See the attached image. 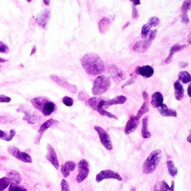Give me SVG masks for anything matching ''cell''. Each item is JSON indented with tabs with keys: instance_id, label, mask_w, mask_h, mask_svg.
<instances>
[{
	"instance_id": "obj_1",
	"label": "cell",
	"mask_w": 191,
	"mask_h": 191,
	"mask_svg": "<svg viewBox=\"0 0 191 191\" xmlns=\"http://www.w3.org/2000/svg\"><path fill=\"white\" fill-rule=\"evenodd\" d=\"M82 67L87 74L91 75H101L105 70L104 62L96 53H88L81 59Z\"/></svg>"
},
{
	"instance_id": "obj_2",
	"label": "cell",
	"mask_w": 191,
	"mask_h": 191,
	"mask_svg": "<svg viewBox=\"0 0 191 191\" xmlns=\"http://www.w3.org/2000/svg\"><path fill=\"white\" fill-rule=\"evenodd\" d=\"M31 102L44 116H49L57 109L56 104L46 97H35L31 100Z\"/></svg>"
},
{
	"instance_id": "obj_3",
	"label": "cell",
	"mask_w": 191,
	"mask_h": 191,
	"mask_svg": "<svg viewBox=\"0 0 191 191\" xmlns=\"http://www.w3.org/2000/svg\"><path fill=\"white\" fill-rule=\"evenodd\" d=\"M162 157V153L160 150H154L150 153L142 166V171L146 174L154 172L160 163Z\"/></svg>"
},
{
	"instance_id": "obj_4",
	"label": "cell",
	"mask_w": 191,
	"mask_h": 191,
	"mask_svg": "<svg viewBox=\"0 0 191 191\" xmlns=\"http://www.w3.org/2000/svg\"><path fill=\"white\" fill-rule=\"evenodd\" d=\"M111 82L108 76L105 75L98 76L94 81L92 92L94 96H101L106 92L110 87Z\"/></svg>"
},
{
	"instance_id": "obj_5",
	"label": "cell",
	"mask_w": 191,
	"mask_h": 191,
	"mask_svg": "<svg viewBox=\"0 0 191 191\" xmlns=\"http://www.w3.org/2000/svg\"><path fill=\"white\" fill-rule=\"evenodd\" d=\"M103 98L100 97H94L89 98L88 102L92 109L98 112L101 116H105L113 119H117V117L115 115L108 112L104 109L102 105Z\"/></svg>"
},
{
	"instance_id": "obj_6",
	"label": "cell",
	"mask_w": 191,
	"mask_h": 191,
	"mask_svg": "<svg viewBox=\"0 0 191 191\" xmlns=\"http://www.w3.org/2000/svg\"><path fill=\"white\" fill-rule=\"evenodd\" d=\"M148 38L145 41H139L134 44L132 47V49L135 52L139 53H144L146 52L152 43L153 40L156 38L157 31L153 30L150 31Z\"/></svg>"
},
{
	"instance_id": "obj_7",
	"label": "cell",
	"mask_w": 191,
	"mask_h": 191,
	"mask_svg": "<svg viewBox=\"0 0 191 191\" xmlns=\"http://www.w3.org/2000/svg\"><path fill=\"white\" fill-rule=\"evenodd\" d=\"M17 111L19 113H23L25 114V116L23 119V120L27 121L29 124H35L38 123L40 121L41 117L38 114L31 110L26 108L23 106H19L17 110Z\"/></svg>"
},
{
	"instance_id": "obj_8",
	"label": "cell",
	"mask_w": 191,
	"mask_h": 191,
	"mask_svg": "<svg viewBox=\"0 0 191 191\" xmlns=\"http://www.w3.org/2000/svg\"><path fill=\"white\" fill-rule=\"evenodd\" d=\"M94 128L98 133L101 144L107 150L111 151L113 149V146L110 137L108 134V132H106L104 128L99 126H94Z\"/></svg>"
},
{
	"instance_id": "obj_9",
	"label": "cell",
	"mask_w": 191,
	"mask_h": 191,
	"mask_svg": "<svg viewBox=\"0 0 191 191\" xmlns=\"http://www.w3.org/2000/svg\"><path fill=\"white\" fill-rule=\"evenodd\" d=\"M8 152L18 160L27 163H32V159L27 153L21 152L19 149L14 146H10L8 148Z\"/></svg>"
},
{
	"instance_id": "obj_10",
	"label": "cell",
	"mask_w": 191,
	"mask_h": 191,
	"mask_svg": "<svg viewBox=\"0 0 191 191\" xmlns=\"http://www.w3.org/2000/svg\"><path fill=\"white\" fill-rule=\"evenodd\" d=\"M79 174L76 176V180L78 183L83 182L89 174V164L86 160L83 159L78 163Z\"/></svg>"
},
{
	"instance_id": "obj_11",
	"label": "cell",
	"mask_w": 191,
	"mask_h": 191,
	"mask_svg": "<svg viewBox=\"0 0 191 191\" xmlns=\"http://www.w3.org/2000/svg\"><path fill=\"white\" fill-rule=\"evenodd\" d=\"M106 179H115L119 181L122 180V178L117 172L111 170H106L101 171L96 175V182L100 183Z\"/></svg>"
},
{
	"instance_id": "obj_12",
	"label": "cell",
	"mask_w": 191,
	"mask_h": 191,
	"mask_svg": "<svg viewBox=\"0 0 191 191\" xmlns=\"http://www.w3.org/2000/svg\"><path fill=\"white\" fill-rule=\"evenodd\" d=\"M109 72L114 81L117 84L126 79V73L122 70L114 65L110 66Z\"/></svg>"
},
{
	"instance_id": "obj_13",
	"label": "cell",
	"mask_w": 191,
	"mask_h": 191,
	"mask_svg": "<svg viewBox=\"0 0 191 191\" xmlns=\"http://www.w3.org/2000/svg\"><path fill=\"white\" fill-rule=\"evenodd\" d=\"M51 17V10L49 9H45L37 14V17L36 18V21L40 27L45 29Z\"/></svg>"
},
{
	"instance_id": "obj_14",
	"label": "cell",
	"mask_w": 191,
	"mask_h": 191,
	"mask_svg": "<svg viewBox=\"0 0 191 191\" xmlns=\"http://www.w3.org/2000/svg\"><path fill=\"white\" fill-rule=\"evenodd\" d=\"M50 78L54 82L59 86H61V87L68 90L71 93H75L76 92L77 90L76 86L69 83L67 81H66L65 80L60 78L59 76L56 75H50Z\"/></svg>"
},
{
	"instance_id": "obj_15",
	"label": "cell",
	"mask_w": 191,
	"mask_h": 191,
	"mask_svg": "<svg viewBox=\"0 0 191 191\" xmlns=\"http://www.w3.org/2000/svg\"><path fill=\"white\" fill-rule=\"evenodd\" d=\"M58 123H59V122L57 120L53 119H49V120H47V121H45V122H44L38 130L37 136L34 139L35 144H38L40 142L42 137L44 135V133L48 130V128H49V127L55 124H58Z\"/></svg>"
},
{
	"instance_id": "obj_16",
	"label": "cell",
	"mask_w": 191,
	"mask_h": 191,
	"mask_svg": "<svg viewBox=\"0 0 191 191\" xmlns=\"http://www.w3.org/2000/svg\"><path fill=\"white\" fill-rule=\"evenodd\" d=\"M47 152L45 157L47 160L51 163L56 169H59V160L58 159L55 149L49 143L47 144Z\"/></svg>"
},
{
	"instance_id": "obj_17",
	"label": "cell",
	"mask_w": 191,
	"mask_h": 191,
	"mask_svg": "<svg viewBox=\"0 0 191 191\" xmlns=\"http://www.w3.org/2000/svg\"><path fill=\"white\" fill-rule=\"evenodd\" d=\"M139 124V120L137 119L135 116H132L130 118L126 124L124 129V133L126 135H129L134 132Z\"/></svg>"
},
{
	"instance_id": "obj_18",
	"label": "cell",
	"mask_w": 191,
	"mask_h": 191,
	"mask_svg": "<svg viewBox=\"0 0 191 191\" xmlns=\"http://www.w3.org/2000/svg\"><path fill=\"white\" fill-rule=\"evenodd\" d=\"M126 100L127 98L125 96H119L111 100H103L102 105L104 108H108L109 106H111L124 104L126 101Z\"/></svg>"
},
{
	"instance_id": "obj_19",
	"label": "cell",
	"mask_w": 191,
	"mask_h": 191,
	"mask_svg": "<svg viewBox=\"0 0 191 191\" xmlns=\"http://www.w3.org/2000/svg\"><path fill=\"white\" fill-rule=\"evenodd\" d=\"M191 8V1H184L181 7L182 14L180 15L182 23L188 24L189 22V18L188 15V11Z\"/></svg>"
},
{
	"instance_id": "obj_20",
	"label": "cell",
	"mask_w": 191,
	"mask_h": 191,
	"mask_svg": "<svg viewBox=\"0 0 191 191\" xmlns=\"http://www.w3.org/2000/svg\"><path fill=\"white\" fill-rule=\"evenodd\" d=\"M154 73V70L150 66L146 65L143 66H138L135 70V74L140 75L145 78H149L152 76Z\"/></svg>"
},
{
	"instance_id": "obj_21",
	"label": "cell",
	"mask_w": 191,
	"mask_h": 191,
	"mask_svg": "<svg viewBox=\"0 0 191 191\" xmlns=\"http://www.w3.org/2000/svg\"><path fill=\"white\" fill-rule=\"evenodd\" d=\"M174 181H172L170 187L165 180L157 181L154 186V191H174Z\"/></svg>"
},
{
	"instance_id": "obj_22",
	"label": "cell",
	"mask_w": 191,
	"mask_h": 191,
	"mask_svg": "<svg viewBox=\"0 0 191 191\" xmlns=\"http://www.w3.org/2000/svg\"><path fill=\"white\" fill-rule=\"evenodd\" d=\"M76 167V163L73 161H67L64 165H62L61 171L64 178L68 177L70 175V172L75 170Z\"/></svg>"
},
{
	"instance_id": "obj_23",
	"label": "cell",
	"mask_w": 191,
	"mask_h": 191,
	"mask_svg": "<svg viewBox=\"0 0 191 191\" xmlns=\"http://www.w3.org/2000/svg\"><path fill=\"white\" fill-rule=\"evenodd\" d=\"M163 96L160 92H156L152 95L151 104L153 108H159L163 104Z\"/></svg>"
},
{
	"instance_id": "obj_24",
	"label": "cell",
	"mask_w": 191,
	"mask_h": 191,
	"mask_svg": "<svg viewBox=\"0 0 191 191\" xmlns=\"http://www.w3.org/2000/svg\"><path fill=\"white\" fill-rule=\"evenodd\" d=\"M158 111L162 116L165 117H176L177 116V112L176 111L168 108L165 104H163L161 106L158 108Z\"/></svg>"
},
{
	"instance_id": "obj_25",
	"label": "cell",
	"mask_w": 191,
	"mask_h": 191,
	"mask_svg": "<svg viewBox=\"0 0 191 191\" xmlns=\"http://www.w3.org/2000/svg\"><path fill=\"white\" fill-rule=\"evenodd\" d=\"M187 47H188V45H186V44L179 45L178 44H174L173 46H172L171 48L169 55L165 61V63L166 64H169L172 61L173 56L175 53H176V52L181 51L182 49H184Z\"/></svg>"
},
{
	"instance_id": "obj_26",
	"label": "cell",
	"mask_w": 191,
	"mask_h": 191,
	"mask_svg": "<svg viewBox=\"0 0 191 191\" xmlns=\"http://www.w3.org/2000/svg\"><path fill=\"white\" fill-rule=\"evenodd\" d=\"M175 89V97L178 101H181L184 96V89L183 85L179 81H176L174 84Z\"/></svg>"
},
{
	"instance_id": "obj_27",
	"label": "cell",
	"mask_w": 191,
	"mask_h": 191,
	"mask_svg": "<svg viewBox=\"0 0 191 191\" xmlns=\"http://www.w3.org/2000/svg\"><path fill=\"white\" fill-rule=\"evenodd\" d=\"M111 22L109 18H104L100 20L98 23V29L101 34L106 33L110 26Z\"/></svg>"
},
{
	"instance_id": "obj_28",
	"label": "cell",
	"mask_w": 191,
	"mask_h": 191,
	"mask_svg": "<svg viewBox=\"0 0 191 191\" xmlns=\"http://www.w3.org/2000/svg\"><path fill=\"white\" fill-rule=\"evenodd\" d=\"M7 178L9 179L12 183L18 184L22 182V177L19 172L15 170H11L7 175Z\"/></svg>"
},
{
	"instance_id": "obj_29",
	"label": "cell",
	"mask_w": 191,
	"mask_h": 191,
	"mask_svg": "<svg viewBox=\"0 0 191 191\" xmlns=\"http://www.w3.org/2000/svg\"><path fill=\"white\" fill-rule=\"evenodd\" d=\"M148 117L145 116L142 120V127L141 131L142 137L144 139H148L151 137V134L149 132L148 129Z\"/></svg>"
},
{
	"instance_id": "obj_30",
	"label": "cell",
	"mask_w": 191,
	"mask_h": 191,
	"mask_svg": "<svg viewBox=\"0 0 191 191\" xmlns=\"http://www.w3.org/2000/svg\"><path fill=\"white\" fill-rule=\"evenodd\" d=\"M148 101H144L143 104L142 105V106L141 107L139 110L138 111V113L137 114L136 116H135L137 119L140 120L142 116L144 114L146 113L149 111L148 108Z\"/></svg>"
},
{
	"instance_id": "obj_31",
	"label": "cell",
	"mask_w": 191,
	"mask_h": 191,
	"mask_svg": "<svg viewBox=\"0 0 191 191\" xmlns=\"http://www.w3.org/2000/svg\"><path fill=\"white\" fill-rule=\"evenodd\" d=\"M167 165L168 168V172L172 177L176 176L178 173V168L175 166L174 163L172 161H168L167 162Z\"/></svg>"
},
{
	"instance_id": "obj_32",
	"label": "cell",
	"mask_w": 191,
	"mask_h": 191,
	"mask_svg": "<svg viewBox=\"0 0 191 191\" xmlns=\"http://www.w3.org/2000/svg\"><path fill=\"white\" fill-rule=\"evenodd\" d=\"M178 78L179 80L182 81L183 83H188L191 82V75L188 72L183 71L179 72L178 74Z\"/></svg>"
},
{
	"instance_id": "obj_33",
	"label": "cell",
	"mask_w": 191,
	"mask_h": 191,
	"mask_svg": "<svg viewBox=\"0 0 191 191\" xmlns=\"http://www.w3.org/2000/svg\"><path fill=\"white\" fill-rule=\"evenodd\" d=\"M10 180L7 177H4L0 179V191L5 190L9 186Z\"/></svg>"
},
{
	"instance_id": "obj_34",
	"label": "cell",
	"mask_w": 191,
	"mask_h": 191,
	"mask_svg": "<svg viewBox=\"0 0 191 191\" xmlns=\"http://www.w3.org/2000/svg\"><path fill=\"white\" fill-rule=\"evenodd\" d=\"M9 191H27L26 188L23 187H20L18 186V184H15L14 183H10L9 187L8 188Z\"/></svg>"
},
{
	"instance_id": "obj_35",
	"label": "cell",
	"mask_w": 191,
	"mask_h": 191,
	"mask_svg": "<svg viewBox=\"0 0 191 191\" xmlns=\"http://www.w3.org/2000/svg\"><path fill=\"white\" fill-rule=\"evenodd\" d=\"M160 23V21L159 18L157 17H152L149 19L147 24L150 26V27H156L159 25Z\"/></svg>"
},
{
	"instance_id": "obj_36",
	"label": "cell",
	"mask_w": 191,
	"mask_h": 191,
	"mask_svg": "<svg viewBox=\"0 0 191 191\" xmlns=\"http://www.w3.org/2000/svg\"><path fill=\"white\" fill-rule=\"evenodd\" d=\"M150 27L148 25L147 23H146L145 25H144L142 28L141 30V36L142 38H146L147 37L148 34L150 31Z\"/></svg>"
},
{
	"instance_id": "obj_37",
	"label": "cell",
	"mask_w": 191,
	"mask_h": 191,
	"mask_svg": "<svg viewBox=\"0 0 191 191\" xmlns=\"http://www.w3.org/2000/svg\"><path fill=\"white\" fill-rule=\"evenodd\" d=\"M63 104L67 106H71L74 104V100L71 97L65 96L62 99Z\"/></svg>"
},
{
	"instance_id": "obj_38",
	"label": "cell",
	"mask_w": 191,
	"mask_h": 191,
	"mask_svg": "<svg viewBox=\"0 0 191 191\" xmlns=\"http://www.w3.org/2000/svg\"><path fill=\"white\" fill-rule=\"evenodd\" d=\"M9 51V49L8 45L0 41V53L7 54Z\"/></svg>"
},
{
	"instance_id": "obj_39",
	"label": "cell",
	"mask_w": 191,
	"mask_h": 191,
	"mask_svg": "<svg viewBox=\"0 0 191 191\" xmlns=\"http://www.w3.org/2000/svg\"><path fill=\"white\" fill-rule=\"evenodd\" d=\"M61 191H70V186L68 183L65 179H62L61 182Z\"/></svg>"
},
{
	"instance_id": "obj_40",
	"label": "cell",
	"mask_w": 191,
	"mask_h": 191,
	"mask_svg": "<svg viewBox=\"0 0 191 191\" xmlns=\"http://www.w3.org/2000/svg\"><path fill=\"white\" fill-rule=\"evenodd\" d=\"M131 75V78L127 82H126V83L124 84L123 86H122V88H124V87H126V86H130V85H132L134 83H135L136 80V77L135 75H132V74Z\"/></svg>"
},
{
	"instance_id": "obj_41",
	"label": "cell",
	"mask_w": 191,
	"mask_h": 191,
	"mask_svg": "<svg viewBox=\"0 0 191 191\" xmlns=\"http://www.w3.org/2000/svg\"><path fill=\"white\" fill-rule=\"evenodd\" d=\"M136 6H135L132 5V18L133 19H138L139 17V11H138V9L136 8Z\"/></svg>"
},
{
	"instance_id": "obj_42",
	"label": "cell",
	"mask_w": 191,
	"mask_h": 191,
	"mask_svg": "<svg viewBox=\"0 0 191 191\" xmlns=\"http://www.w3.org/2000/svg\"><path fill=\"white\" fill-rule=\"evenodd\" d=\"M11 101V98L8 96L3 95V94L0 96V103H3V102L8 103V102H10Z\"/></svg>"
},
{
	"instance_id": "obj_43",
	"label": "cell",
	"mask_w": 191,
	"mask_h": 191,
	"mask_svg": "<svg viewBox=\"0 0 191 191\" xmlns=\"http://www.w3.org/2000/svg\"><path fill=\"white\" fill-rule=\"evenodd\" d=\"M8 136L9 134H6L4 132L0 130V139H1L7 141Z\"/></svg>"
},
{
	"instance_id": "obj_44",
	"label": "cell",
	"mask_w": 191,
	"mask_h": 191,
	"mask_svg": "<svg viewBox=\"0 0 191 191\" xmlns=\"http://www.w3.org/2000/svg\"><path fill=\"white\" fill-rule=\"evenodd\" d=\"M15 134H16V132L15 131V130H10V134H9V136L8 137V139H7V141H11V140L13 139L14 137L15 136Z\"/></svg>"
},
{
	"instance_id": "obj_45",
	"label": "cell",
	"mask_w": 191,
	"mask_h": 191,
	"mask_svg": "<svg viewBox=\"0 0 191 191\" xmlns=\"http://www.w3.org/2000/svg\"><path fill=\"white\" fill-rule=\"evenodd\" d=\"M9 118L6 116H3L0 117V123H7L9 122Z\"/></svg>"
},
{
	"instance_id": "obj_46",
	"label": "cell",
	"mask_w": 191,
	"mask_h": 191,
	"mask_svg": "<svg viewBox=\"0 0 191 191\" xmlns=\"http://www.w3.org/2000/svg\"><path fill=\"white\" fill-rule=\"evenodd\" d=\"M142 96L144 101H148L149 95L146 92L144 91L142 93Z\"/></svg>"
},
{
	"instance_id": "obj_47",
	"label": "cell",
	"mask_w": 191,
	"mask_h": 191,
	"mask_svg": "<svg viewBox=\"0 0 191 191\" xmlns=\"http://www.w3.org/2000/svg\"><path fill=\"white\" fill-rule=\"evenodd\" d=\"M130 1L132 2V5L135 6H136L141 4V2L140 0H133V1L132 0V1Z\"/></svg>"
},
{
	"instance_id": "obj_48",
	"label": "cell",
	"mask_w": 191,
	"mask_h": 191,
	"mask_svg": "<svg viewBox=\"0 0 191 191\" xmlns=\"http://www.w3.org/2000/svg\"><path fill=\"white\" fill-rule=\"evenodd\" d=\"M188 65V63H187V62H182L179 63V67L181 68H185Z\"/></svg>"
},
{
	"instance_id": "obj_49",
	"label": "cell",
	"mask_w": 191,
	"mask_h": 191,
	"mask_svg": "<svg viewBox=\"0 0 191 191\" xmlns=\"http://www.w3.org/2000/svg\"><path fill=\"white\" fill-rule=\"evenodd\" d=\"M36 52V47L34 45L33 49H32V50L31 53L30 54V56H32V55H33L34 54H35Z\"/></svg>"
},
{
	"instance_id": "obj_50",
	"label": "cell",
	"mask_w": 191,
	"mask_h": 191,
	"mask_svg": "<svg viewBox=\"0 0 191 191\" xmlns=\"http://www.w3.org/2000/svg\"><path fill=\"white\" fill-rule=\"evenodd\" d=\"M191 84L188 85V95L190 97H191Z\"/></svg>"
},
{
	"instance_id": "obj_51",
	"label": "cell",
	"mask_w": 191,
	"mask_h": 191,
	"mask_svg": "<svg viewBox=\"0 0 191 191\" xmlns=\"http://www.w3.org/2000/svg\"><path fill=\"white\" fill-rule=\"evenodd\" d=\"M130 25V22H127V23H126V24L124 25V26H123V27H122V29H123V30H124V29H126V28H127V27H128V26H129V25Z\"/></svg>"
},
{
	"instance_id": "obj_52",
	"label": "cell",
	"mask_w": 191,
	"mask_h": 191,
	"mask_svg": "<svg viewBox=\"0 0 191 191\" xmlns=\"http://www.w3.org/2000/svg\"><path fill=\"white\" fill-rule=\"evenodd\" d=\"M44 2L45 4V5L49 6V3H50V1L49 0H44Z\"/></svg>"
},
{
	"instance_id": "obj_53",
	"label": "cell",
	"mask_w": 191,
	"mask_h": 191,
	"mask_svg": "<svg viewBox=\"0 0 191 191\" xmlns=\"http://www.w3.org/2000/svg\"><path fill=\"white\" fill-rule=\"evenodd\" d=\"M8 61V60H6L5 59H3V58H0V63H4V62H5Z\"/></svg>"
},
{
	"instance_id": "obj_54",
	"label": "cell",
	"mask_w": 191,
	"mask_h": 191,
	"mask_svg": "<svg viewBox=\"0 0 191 191\" xmlns=\"http://www.w3.org/2000/svg\"><path fill=\"white\" fill-rule=\"evenodd\" d=\"M187 141L189 142V143H191V135H190L188 137V138H187Z\"/></svg>"
},
{
	"instance_id": "obj_55",
	"label": "cell",
	"mask_w": 191,
	"mask_h": 191,
	"mask_svg": "<svg viewBox=\"0 0 191 191\" xmlns=\"http://www.w3.org/2000/svg\"><path fill=\"white\" fill-rule=\"evenodd\" d=\"M191 36V34H189V36H189V39H188V42H189L190 44H191V36Z\"/></svg>"
},
{
	"instance_id": "obj_56",
	"label": "cell",
	"mask_w": 191,
	"mask_h": 191,
	"mask_svg": "<svg viewBox=\"0 0 191 191\" xmlns=\"http://www.w3.org/2000/svg\"><path fill=\"white\" fill-rule=\"evenodd\" d=\"M136 191V188H134V187H133V188H132L131 190V191Z\"/></svg>"
},
{
	"instance_id": "obj_57",
	"label": "cell",
	"mask_w": 191,
	"mask_h": 191,
	"mask_svg": "<svg viewBox=\"0 0 191 191\" xmlns=\"http://www.w3.org/2000/svg\"><path fill=\"white\" fill-rule=\"evenodd\" d=\"M28 2H31V1H28Z\"/></svg>"
},
{
	"instance_id": "obj_58",
	"label": "cell",
	"mask_w": 191,
	"mask_h": 191,
	"mask_svg": "<svg viewBox=\"0 0 191 191\" xmlns=\"http://www.w3.org/2000/svg\"><path fill=\"white\" fill-rule=\"evenodd\" d=\"M0 67H1V65H0Z\"/></svg>"
}]
</instances>
